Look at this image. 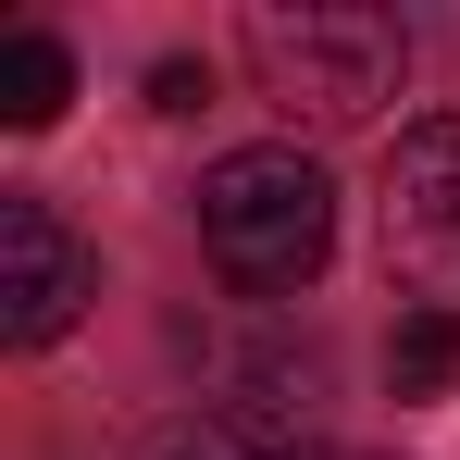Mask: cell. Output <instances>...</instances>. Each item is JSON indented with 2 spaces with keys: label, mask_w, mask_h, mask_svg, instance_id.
<instances>
[{
  "label": "cell",
  "mask_w": 460,
  "mask_h": 460,
  "mask_svg": "<svg viewBox=\"0 0 460 460\" xmlns=\"http://www.w3.org/2000/svg\"><path fill=\"white\" fill-rule=\"evenodd\" d=\"M385 261L398 274H448L460 261V112L398 125V150H385Z\"/></svg>",
  "instance_id": "cell-4"
},
{
  "label": "cell",
  "mask_w": 460,
  "mask_h": 460,
  "mask_svg": "<svg viewBox=\"0 0 460 460\" xmlns=\"http://www.w3.org/2000/svg\"><path fill=\"white\" fill-rule=\"evenodd\" d=\"M199 236H212V261H225L249 299H287L323 274V249H336V187H323V162L299 137H261V150H225L199 174Z\"/></svg>",
  "instance_id": "cell-2"
},
{
  "label": "cell",
  "mask_w": 460,
  "mask_h": 460,
  "mask_svg": "<svg viewBox=\"0 0 460 460\" xmlns=\"http://www.w3.org/2000/svg\"><path fill=\"white\" fill-rule=\"evenodd\" d=\"M63 100H75V50L25 25V38L0 50V125H25V137H38V125H63Z\"/></svg>",
  "instance_id": "cell-6"
},
{
  "label": "cell",
  "mask_w": 460,
  "mask_h": 460,
  "mask_svg": "<svg viewBox=\"0 0 460 460\" xmlns=\"http://www.w3.org/2000/svg\"><path fill=\"white\" fill-rule=\"evenodd\" d=\"M150 460H311V436L274 423V411H199V423H174Z\"/></svg>",
  "instance_id": "cell-5"
},
{
  "label": "cell",
  "mask_w": 460,
  "mask_h": 460,
  "mask_svg": "<svg viewBox=\"0 0 460 460\" xmlns=\"http://www.w3.org/2000/svg\"><path fill=\"white\" fill-rule=\"evenodd\" d=\"M249 75L299 125H374L411 75V38L374 0H261L249 13Z\"/></svg>",
  "instance_id": "cell-1"
},
{
  "label": "cell",
  "mask_w": 460,
  "mask_h": 460,
  "mask_svg": "<svg viewBox=\"0 0 460 460\" xmlns=\"http://www.w3.org/2000/svg\"><path fill=\"white\" fill-rule=\"evenodd\" d=\"M87 299H100V261L75 249V225L50 199H0V336L13 349H50Z\"/></svg>",
  "instance_id": "cell-3"
},
{
  "label": "cell",
  "mask_w": 460,
  "mask_h": 460,
  "mask_svg": "<svg viewBox=\"0 0 460 460\" xmlns=\"http://www.w3.org/2000/svg\"><path fill=\"white\" fill-rule=\"evenodd\" d=\"M385 385H398V398H448V385H460V311H436V299L398 311V336H385Z\"/></svg>",
  "instance_id": "cell-7"
}]
</instances>
